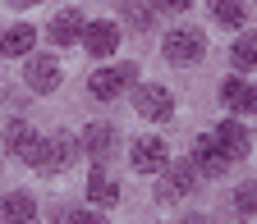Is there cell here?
I'll return each instance as SVG.
<instances>
[{"label": "cell", "instance_id": "obj_1", "mask_svg": "<svg viewBox=\"0 0 257 224\" xmlns=\"http://www.w3.org/2000/svg\"><path fill=\"white\" fill-rule=\"evenodd\" d=\"M78 151H83V142H74L69 133H55V138H37V142L28 146L23 165H32L37 174H60V170H69L74 160H78Z\"/></svg>", "mask_w": 257, "mask_h": 224}, {"label": "cell", "instance_id": "obj_2", "mask_svg": "<svg viewBox=\"0 0 257 224\" xmlns=\"http://www.w3.org/2000/svg\"><path fill=\"white\" fill-rule=\"evenodd\" d=\"M202 50H207V37H202L198 28H175V32H166V60L170 64H198Z\"/></svg>", "mask_w": 257, "mask_h": 224}, {"label": "cell", "instance_id": "obj_3", "mask_svg": "<svg viewBox=\"0 0 257 224\" xmlns=\"http://www.w3.org/2000/svg\"><path fill=\"white\" fill-rule=\"evenodd\" d=\"M134 78H138L134 64H115V69H96V74L87 78V87H92L96 101H115V96H119L128 82H134Z\"/></svg>", "mask_w": 257, "mask_h": 224}, {"label": "cell", "instance_id": "obj_4", "mask_svg": "<svg viewBox=\"0 0 257 224\" xmlns=\"http://www.w3.org/2000/svg\"><path fill=\"white\" fill-rule=\"evenodd\" d=\"M134 106H138L143 119H170L175 114V101H170V92L161 87V82H143L134 92Z\"/></svg>", "mask_w": 257, "mask_h": 224}, {"label": "cell", "instance_id": "obj_5", "mask_svg": "<svg viewBox=\"0 0 257 224\" xmlns=\"http://www.w3.org/2000/svg\"><path fill=\"white\" fill-rule=\"evenodd\" d=\"M193 183H198V170H193V160L166 165V174H161V202H179V197H188Z\"/></svg>", "mask_w": 257, "mask_h": 224}, {"label": "cell", "instance_id": "obj_6", "mask_svg": "<svg viewBox=\"0 0 257 224\" xmlns=\"http://www.w3.org/2000/svg\"><path fill=\"white\" fill-rule=\"evenodd\" d=\"M128 160H134L138 174H161V170L170 165V160H166V142H161V138H138L134 146H128Z\"/></svg>", "mask_w": 257, "mask_h": 224}, {"label": "cell", "instance_id": "obj_7", "mask_svg": "<svg viewBox=\"0 0 257 224\" xmlns=\"http://www.w3.org/2000/svg\"><path fill=\"white\" fill-rule=\"evenodd\" d=\"M83 46H87V55L106 60V55L119 46V28H115L110 18H96V23H87V28H83Z\"/></svg>", "mask_w": 257, "mask_h": 224}, {"label": "cell", "instance_id": "obj_8", "mask_svg": "<svg viewBox=\"0 0 257 224\" xmlns=\"http://www.w3.org/2000/svg\"><path fill=\"white\" fill-rule=\"evenodd\" d=\"M225 165H230V156L220 151V142L211 133H202L198 142H193V170L198 174H225Z\"/></svg>", "mask_w": 257, "mask_h": 224}, {"label": "cell", "instance_id": "obj_9", "mask_svg": "<svg viewBox=\"0 0 257 224\" xmlns=\"http://www.w3.org/2000/svg\"><path fill=\"white\" fill-rule=\"evenodd\" d=\"M115 142H119V133H115L110 124H92L87 133H83V151L96 160V165H106V160L115 156Z\"/></svg>", "mask_w": 257, "mask_h": 224}, {"label": "cell", "instance_id": "obj_10", "mask_svg": "<svg viewBox=\"0 0 257 224\" xmlns=\"http://www.w3.org/2000/svg\"><path fill=\"white\" fill-rule=\"evenodd\" d=\"M0 224H37V202L28 192H5L0 197Z\"/></svg>", "mask_w": 257, "mask_h": 224}, {"label": "cell", "instance_id": "obj_11", "mask_svg": "<svg viewBox=\"0 0 257 224\" xmlns=\"http://www.w3.org/2000/svg\"><path fill=\"white\" fill-rule=\"evenodd\" d=\"M23 78H28L32 92H55V87H60V64H55L51 55H32L28 69H23Z\"/></svg>", "mask_w": 257, "mask_h": 224}, {"label": "cell", "instance_id": "obj_12", "mask_svg": "<svg viewBox=\"0 0 257 224\" xmlns=\"http://www.w3.org/2000/svg\"><path fill=\"white\" fill-rule=\"evenodd\" d=\"M211 138L220 142V151L230 156V160H243V156H248V146H252V142H248V128H243L239 119H220V128H216Z\"/></svg>", "mask_w": 257, "mask_h": 224}, {"label": "cell", "instance_id": "obj_13", "mask_svg": "<svg viewBox=\"0 0 257 224\" xmlns=\"http://www.w3.org/2000/svg\"><path fill=\"white\" fill-rule=\"evenodd\" d=\"M83 28H87V18H83L78 10H60V14L51 18V42H55V46H74V42L83 37Z\"/></svg>", "mask_w": 257, "mask_h": 224}, {"label": "cell", "instance_id": "obj_14", "mask_svg": "<svg viewBox=\"0 0 257 224\" xmlns=\"http://www.w3.org/2000/svg\"><path fill=\"white\" fill-rule=\"evenodd\" d=\"M32 46H37V28H28V23H14L0 32V55H28Z\"/></svg>", "mask_w": 257, "mask_h": 224}, {"label": "cell", "instance_id": "obj_15", "mask_svg": "<svg viewBox=\"0 0 257 224\" xmlns=\"http://www.w3.org/2000/svg\"><path fill=\"white\" fill-rule=\"evenodd\" d=\"M87 197H92V206H115V202H119V183L96 165L92 178H87Z\"/></svg>", "mask_w": 257, "mask_h": 224}, {"label": "cell", "instance_id": "obj_16", "mask_svg": "<svg viewBox=\"0 0 257 224\" xmlns=\"http://www.w3.org/2000/svg\"><path fill=\"white\" fill-rule=\"evenodd\" d=\"M32 142H37V133H32V128H28L23 119H14V124L5 128V146H10V156H19V160H23Z\"/></svg>", "mask_w": 257, "mask_h": 224}, {"label": "cell", "instance_id": "obj_17", "mask_svg": "<svg viewBox=\"0 0 257 224\" xmlns=\"http://www.w3.org/2000/svg\"><path fill=\"white\" fill-rule=\"evenodd\" d=\"M211 18L220 28H243V0H211Z\"/></svg>", "mask_w": 257, "mask_h": 224}, {"label": "cell", "instance_id": "obj_18", "mask_svg": "<svg viewBox=\"0 0 257 224\" xmlns=\"http://www.w3.org/2000/svg\"><path fill=\"white\" fill-rule=\"evenodd\" d=\"M248 92H252V87H248L243 78H225V82H220V101L230 106V110H248Z\"/></svg>", "mask_w": 257, "mask_h": 224}, {"label": "cell", "instance_id": "obj_19", "mask_svg": "<svg viewBox=\"0 0 257 224\" xmlns=\"http://www.w3.org/2000/svg\"><path fill=\"white\" fill-rule=\"evenodd\" d=\"M230 55H234V69H257V32H243Z\"/></svg>", "mask_w": 257, "mask_h": 224}, {"label": "cell", "instance_id": "obj_20", "mask_svg": "<svg viewBox=\"0 0 257 224\" xmlns=\"http://www.w3.org/2000/svg\"><path fill=\"white\" fill-rule=\"evenodd\" d=\"M124 14H128V23L134 28H152V18H156V10H152V0H124Z\"/></svg>", "mask_w": 257, "mask_h": 224}, {"label": "cell", "instance_id": "obj_21", "mask_svg": "<svg viewBox=\"0 0 257 224\" xmlns=\"http://www.w3.org/2000/svg\"><path fill=\"white\" fill-rule=\"evenodd\" d=\"M234 202H239V210H243V215H248V210H257V183H243Z\"/></svg>", "mask_w": 257, "mask_h": 224}, {"label": "cell", "instance_id": "obj_22", "mask_svg": "<svg viewBox=\"0 0 257 224\" xmlns=\"http://www.w3.org/2000/svg\"><path fill=\"white\" fill-rule=\"evenodd\" d=\"M64 224H106L101 215H96V210H74L69 220H64Z\"/></svg>", "mask_w": 257, "mask_h": 224}, {"label": "cell", "instance_id": "obj_23", "mask_svg": "<svg viewBox=\"0 0 257 224\" xmlns=\"http://www.w3.org/2000/svg\"><path fill=\"white\" fill-rule=\"evenodd\" d=\"M152 5H161V10H188L193 0H152Z\"/></svg>", "mask_w": 257, "mask_h": 224}, {"label": "cell", "instance_id": "obj_24", "mask_svg": "<svg viewBox=\"0 0 257 224\" xmlns=\"http://www.w3.org/2000/svg\"><path fill=\"white\" fill-rule=\"evenodd\" d=\"M14 10H28V5H42V0H10Z\"/></svg>", "mask_w": 257, "mask_h": 224}, {"label": "cell", "instance_id": "obj_25", "mask_svg": "<svg viewBox=\"0 0 257 224\" xmlns=\"http://www.w3.org/2000/svg\"><path fill=\"white\" fill-rule=\"evenodd\" d=\"M248 110H252V114H257V87H252V92H248Z\"/></svg>", "mask_w": 257, "mask_h": 224}, {"label": "cell", "instance_id": "obj_26", "mask_svg": "<svg viewBox=\"0 0 257 224\" xmlns=\"http://www.w3.org/2000/svg\"><path fill=\"white\" fill-rule=\"evenodd\" d=\"M184 224H211V220H207V215H188Z\"/></svg>", "mask_w": 257, "mask_h": 224}]
</instances>
